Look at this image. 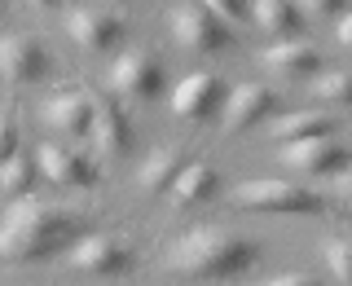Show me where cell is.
<instances>
[{"label":"cell","instance_id":"20","mask_svg":"<svg viewBox=\"0 0 352 286\" xmlns=\"http://www.w3.org/2000/svg\"><path fill=\"white\" fill-rule=\"evenodd\" d=\"M31 185H36V163L31 159H9V163H0V194L5 198H22L31 190Z\"/></svg>","mask_w":352,"mask_h":286},{"label":"cell","instance_id":"5","mask_svg":"<svg viewBox=\"0 0 352 286\" xmlns=\"http://www.w3.org/2000/svg\"><path fill=\"white\" fill-rule=\"evenodd\" d=\"M282 159L291 163L295 172H308V176H339V172H348V150L339 146L335 137L291 141V146L282 150Z\"/></svg>","mask_w":352,"mask_h":286},{"label":"cell","instance_id":"3","mask_svg":"<svg viewBox=\"0 0 352 286\" xmlns=\"http://www.w3.org/2000/svg\"><path fill=\"white\" fill-rule=\"evenodd\" d=\"M238 203L256 207V212H282V216H322L326 212L322 194L304 190V185H295V181H273V176L247 181L238 190Z\"/></svg>","mask_w":352,"mask_h":286},{"label":"cell","instance_id":"7","mask_svg":"<svg viewBox=\"0 0 352 286\" xmlns=\"http://www.w3.org/2000/svg\"><path fill=\"white\" fill-rule=\"evenodd\" d=\"M273 110H278V97H273L269 84H238L225 93V102H220V119H225L229 128H251L260 124V119H269Z\"/></svg>","mask_w":352,"mask_h":286},{"label":"cell","instance_id":"1","mask_svg":"<svg viewBox=\"0 0 352 286\" xmlns=\"http://www.w3.org/2000/svg\"><path fill=\"white\" fill-rule=\"evenodd\" d=\"M84 238V220L62 207L18 203L0 225V256L5 260H44L62 247H75Z\"/></svg>","mask_w":352,"mask_h":286},{"label":"cell","instance_id":"19","mask_svg":"<svg viewBox=\"0 0 352 286\" xmlns=\"http://www.w3.org/2000/svg\"><path fill=\"white\" fill-rule=\"evenodd\" d=\"M251 14L264 31H273V36H291V31H300V5H286V0H256L251 5Z\"/></svg>","mask_w":352,"mask_h":286},{"label":"cell","instance_id":"12","mask_svg":"<svg viewBox=\"0 0 352 286\" xmlns=\"http://www.w3.org/2000/svg\"><path fill=\"white\" fill-rule=\"evenodd\" d=\"M40 168L58 185H93L97 181L93 168H88V159H80V154L66 150V146H44L40 150Z\"/></svg>","mask_w":352,"mask_h":286},{"label":"cell","instance_id":"2","mask_svg":"<svg viewBox=\"0 0 352 286\" xmlns=\"http://www.w3.org/2000/svg\"><path fill=\"white\" fill-rule=\"evenodd\" d=\"M256 260H260L256 242L216 225L190 229L172 242V269L190 273V278H234V273H247Z\"/></svg>","mask_w":352,"mask_h":286},{"label":"cell","instance_id":"21","mask_svg":"<svg viewBox=\"0 0 352 286\" xmlns=\"http://www.w3.org/2000/svg\"><path fill=\"white\" fill-rule=\"evenodd\" d=\"M317 97L322 102H348L352 97V75L348 71H326V75H317Z\"/></svg>","mask_w":352,"mask_h":286},{"label":"cell","instance_id":"22","mask_svg":"<svg viewBox=\"0 0 352 286\" xmlns=\"http://www.w3.org/2000/svg\"><path fill=\"white\" fill-rule=\"evenodd\" d=\"M326 264H330V273H335L339 282H348L352 278V260H348V242H330L326 247Z\"/></svg>","mask_w":352,"mask_h":286},{"label":"cell","instance_id":"27","mask_svg":"<svg viewBox=\"0 0 352 286\" xmlns=\"http://www.w3.org/2000/svg\"><path fill=\"white\" fill-rule=\"evenodd\" d=\"M335 36H339V44H352V18L348 14L335 18Z\"/></svg>","mask_w":352,"mask_h":286},{"label":"cell","instance_id":"25","mask_svg":"<svg viewBox=\"0 0 352 286\" xmlns=\"http://www.w3.org/2000/svg\"><path fill=\"white\" fill-rule=\"evenodd\" d=\"M207 9H212V14H216L220 22H225V18H242V14H247V9H242L238 0H212Z\"/></svg>","mask_w":352,"mask_h":286},{"label":"cell","instance_id":"18","mask_svg":"<svg viewBox=\"0 0 352 286\" xmlns=\"http://www.w3.org/2000/svg\"><path fill=\"white\" fill-rule=\"evenodd\" d=\"M185 172V159L176 150H154L146 163H141V190H150V194H168L172 190V181Z\"/></svg>","mask_w":352,"mask_h":286},{"label":"cell","instance_id":"24","mask_svg":"<svg viewBox=\"0 0 352 286\" xmlns=\"http://www.w3.org/2000/svg\"><path fill=\"white\" fill-rule=\"evenodd\" d=\"M304 14H313V18H330V14H339V5H335V0H304L300 18H304Z\"/></svg>","mask_w":352,"mask_h":286},{"label":"cell","instance_id":"13","mask_svg":"<svg viewBox=\"0 0 352 286\" xmlns=\"http://www.w3.org/2000/svg\"><path fill=\"white\" fill-rule=\"evenodd\" d=\"M44 119L62 132H88L93 128V97L84 93H58L49 106H44Z\"/></svg>","mask_w":352,"mask_h":286},{"label":"cell","instance_id":"10","mask_svg":"<svg viewBox=\"0 0 352 286\" xmlns=\"http://www.w3.org/2000/svg\"><path fill=\"white\" fill-rule=\"evenodd\" d=\"M71 260L80 264L84 273H102V278H110V273H124L128 264H132L124 242H119V238H106V234H84L71 247Z\"/></svg>","mask_w":352,"mask_h":286},{"label":"cell","instance_id":"6","mask_svg":"<svg viewBox=\"0 0 352 286\" xmlns=\"http://www.w3.org/2000/svg\"><path fill=\"white\" fill-rule=\"evenodd\" d=\"M66 31H71L75 44H84V49H93V53H106L124 40V18L110 14V9L88 5V9H75V14L66 18Z\"/></svg>","mask_w":352,"mask_h":286},{"label":"cell","instance_id":"23","mask_svg":"<svg viewBox=\"0 0 352 286\" xmlns=\"http://www.w3.org/2000/svg\"><path fill=\"white\" fill-rule=\"evenodd\" d=\"M18 154V128L14 119H0V163H9Z\"/></svg>","mask_w":352,"mask_h":286},{"label":"cell","instance_id":"17","mask_svg":"<svg viewBox=\"0 0 352 286\" xmlns=\"http://www.w3.org/2000/svg\"><path fill=\"white\" fill-rule=\"evenodd\" d=\"M330 115H317V110H295V115H282L278 124H273V137L282 141V146H291V141H308V137H330Z\"/></svg>","mask_w":352,"mask_h":286},{"label":"cell","instance_id":"15","mask_svg":"<svg viewBox=\"0 0 352 286\" xmlns=\"http://www.w3.org/2000/svg\"><path fill=\"white\" fill-rule=\"evenodd\" d=\"M220 190V176L216 168H203V163H185V172L172 181V203H181V207H194V203H207Z\"/></svg>","mask_w":352,"mask_h":286},{"label":"cell","instance_id":"11","mask_svg":"<svg viewBox=\"0 0 352 286\" xmlns=\"http://www.w3.org/2000/svg\"><path fill=\"white\" fill-rule=\"evenodd\" d=\"M220 102H225V88H220L216 75H190L172 93V110L181 119H212L220 115Z\"/></svg>","mask_w":352,"mask_h":286},{"label":"cell","instance_id":"14","mask_svg":"<svg viewBox=\"0 0 352 286\" xmlns=\"http://www.w3.org/2000/svg\"><path fill=\"white\" fill-rule=\"evenodd\" d=\"M97 137V146L110 150V154H124L132 146V128H128V115L119 110L115 102L106 106H93V128H88Z\"/></svg>","mask_w":352,"mask_h":286},{"label":"cell","instance_id":"16","mask_svg":"<svg viewBox=\"0 0 352 286\" xmlns=\"http://www.w3.org/2000/svg\"><path fill=\"white\" fill-rule=\"evenodd\" d=\"M264 66H273V71L282 75H317L322 71V58H317L313 44H273L269 53H264Z\"/></svg>","mask_w":352,"mask_h":286},{"label":"cell","instance_id":"26","mask_svg":"<svg viewBox=\"0 0 352 286\" xmlns=\"http://www.w3.org/2000/svg\"><path fill=\"white\" fill-rule=\"evenodd\" d=\"M264 286H322L317 278H308V273H282V278L264 282Z\"/></svg>","mask_w":352,"mask_h":286},{"label":"cell","instance_id":"8","mask_svg":"<svg viewBox=\"0 0 352 286\" xmlns=\"http://www.w3.org/2000/svg\"><path fill=\"white\" fill-rule=\"evenodd\" d=\"M49 71V53L36 36H5L0 40V75L18 84H31V80H44Z\"/></svg>","mask_w":352,"mask_h":286},{"label":"cell","instance_id":"9","mask_svg":"<svg viewBox=\"0 0 352 286\" xmlns=\"http://www.w3.org/2000/svg\"><path fill=\"white\" fill-rule=\"evenodd\" d=\"M110 84L128 97H154L163 88V66L154 53H124L110 66Z\"/></svg>","mask_w":352,"mask_h":286},{"label":"cell","instance_id":"4","mask_svg":"<svg viewBox=\"0 0 352 286\" xmlns=\"http://www.w3.org/2000/svg\"><path fill=\"white\" fill-rule=\"evenodd\" d=\"M172 36L194 53H212L229 44V31L207 5H176L172 9Z\"/></svg>","mask_w":352,"mask_h":286}]
</instances>
